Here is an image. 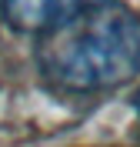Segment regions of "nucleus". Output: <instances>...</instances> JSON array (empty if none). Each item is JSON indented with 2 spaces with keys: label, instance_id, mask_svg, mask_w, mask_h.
<instances>
[{
  "label": "nucleus",
  "instance_id": "nucleus-2",
  "mask_svg": "<svg viewBox=\"0 0 140 147\" xmlns=\"http://www.w3.org/2000/svg\"><path fill=\"white\" fill-rule=\"evenodd\" d=\"M113 0H0V17L20 34H44L64 20Z\"/></svg>",
  "mask_w": 140,
  "mask_h": 147
},
{
  "label": "nucleus",
  "instance_id": "nucleus-3",
  "mask_svg": "<svg viewBox=\"0 0 140 147\" xmlns=\"http://www.w3.org/2000/svg\"><path fill=\"white\" fill-rule=\"evenodd\" d=\"M133 107H137V117H140V90H137V97H133Z\"/></svg>",
  "mask_w": 140,
  "mask_h": 147
},
{
  "label": "nucleus",
  "instance_id": "nucleus-1",
  "mask_svg": "<svg viewBox=\"0 0 140 147\" xmlns=\"http://www.w3.org/2000/svg\"><path fill=\"white\" fill-rule=\"evenodd\" d=\"M37 70L60 94H100L140 74V17L103 3L37 34Z\"/></svg>",
  "mask_w": 140,
  "mask_h": 147
}]
</instances>
